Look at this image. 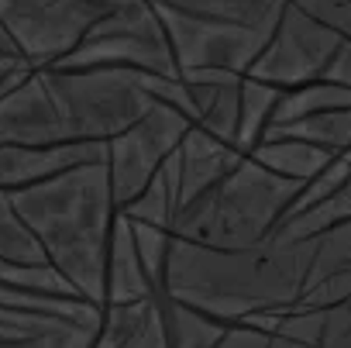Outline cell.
<instances>
[{
    "instance_id": "52a82bcc",
    "label": "cell",
    "mask_w": 351,
    "mask_h": 348,
    "mask_svg": "<svg viewBox=\"0 0 351 348\" xmlns=\"http://www.w3.org/2000/svg\"><path fill=\"white\" fill-rule=\"evenodd\" d=\"M190 128L193 124L186 114L158 100L138 124H131L124 135L107 141V169H110V190L117 207L131 204L155 180V172L180 148Z\"/></svg>"
},
{
    "instance_id": "7a4b0ae2",
    "label": "cell",
    "mask_w": 351,
    "mask_h": 348,
    "mask_svg": "<svg viewBox=\"0 0 351 348\" xmlns=\"http://www.w3.org/2000/svg\"><path fill=\"white\" fill-rule=\"evenodd\" d=\"M11 204L42 245L49 266L59 269L80 297L104 307L107 245L114 218L121 214L110 190L107 159L11 190Z\"/></svg>"
},
{
    "instance_id": "83f0119b",
    "label": "cell",
    "mask_w": 351,
    "mask_h": 348,
    "mask_svg": "<svg viewBox=\"0 0 351 348\" xmlns=\"http://www.w3.org/2000/svg\"><path fill=\"white\" fill-rule=\"evenodd\" d=\"M269 348H310V345L293 341V338H282V334H272V338H269Z\"/></svg>"
},
{
    "instance_id": "8992f818",
    "label": "cell",
    "mask_w": 351,
    "mask_h": 348,
    "mask_svg": "<svg viewBox=\"0 0 351 348\" xmlns=\"http://www.w3.org/2000/svg\"><path fill=\"white\" fill-rule=\"evenodd\" d=\"M152 8L169 35L180 73L221 69V73L248 76L252 62L262 56L272 35V32H255V28L217 21V18H204V14H190L169 4H152Z\"/></svg>"
},
{
    "instance_id": "7c38bea8",
    "label": "cell",
    "mask_w": 351,
    "mask_h": 348,
    "mask_svg": "<svg viewBox=\"0 0 351 348\" xmlns=\"http://www.w3.org/2000/svg\"><path fill=\"white\" fill-rule=\"evenodd\" d=\"M241 159L245 155L234 145L190 128L186 138L180 141V207L214 190L217 183H224Z\"/></svg>"
},
{
    "instance_id": "e0dca14e",
    "label": "cell",
    "mask_w": 351,
    "mask_h": 348,
    "mask_svg": "<svg viewBox=\"0 0 351 348\" xmlns=\"http://www.w3.org/2000/svg\"><path fill=\"white\" fill-rule=\"evenodd\" d=\"M165 324H169V345L172 348H217L224 334L231 331L228 321H217L210 314H200L186 303H176L162 293Z\"/></svg>"
},
{
    "instance_id": "6da1fadb",
    "label": "cell",
    "mask_w": 351,
    "mask_h": 348,
    "mask_svg": "<svg viewBox=\"0 0 351 348\" xmlns=\"http://www.w3.org/2000/svg\"><path fill=\"white\" fill-rule=\"evenodd\" d=\"M313 242L269 238L255 248H207L172 238L162 293L228 324L286 310L300 300Z\"/></svg>"
},
{
    "instance_id": "5b68a950",
    "label": "cell",
    "mask_w": 351,
    "mask_h": 348,
    "mask_svg": "<svg viewBox=\"0 0 351 348\" xmlns=\"http://www.w3.org/2000/svg\"><path fill=\"white\" fill-rule=\"evenodd\" d=\"M117 4L121 0H0V25L35 69H49L76 52Z\"/></svg>"
},
{
    "instance_id": "277c9868",
    "label": "cell",
    "mask_w": 351,
    "mask_h": 348,
    "mask_svg": "<svg viewBox=\"0 0 351 348\" xmlns=\"http://www.w3.org/2000/svg\"><path fill=\"white\" fill-rule=\"evenodd\" d=\"M73 141H110L138 124L158 100L148 90L152 73L100 69H38Z\"/></svg>"
},
{
    "instance_id": "3957f363",
    "label": "cell",
    "mask_w": 351,
    "mask_h": 348,
    "mask_svg": "<svg viewBox=\"0 0 351 348\" xmlns=\"http://www.w3.org/2000/svg\"><path fill=\"white\" fill-rule=\"evenodd\" d=\"M300 190L303 183L282 180L245 155L224 183L180 207L172 238L207 248H255L276 235Z\"/></svg>"
},
{
    "instance_id": "d6986e66",
    "label": "cell",
    "mask_w": 351,
    "mask_h": 348,
    "mask_svg": "<svg viewBox=\"0 0 351 348\" xmlns=\"http://www.w3.org/2000/svg\"><path fill=\"white\" fill-rule=\"evenodd\" d=\"M289 138H303L313 141L334 155H351V107L344 111H324V114H310L289 128H276Z\"/></svg>"
},
{
    "instance_id": "f1b7e54d",
    "label": "cell",
    "mask_w": 351,
    "mask_h": 348,
    "mask_svg": "<svg viewBox=\"0 0 351 348\" xmlns=\"http://www.w3.org/2000/svg\"><path fill=\"white\" fill-rule=\"evenodd\" d=\"M152 4H172V0H152Z\"/></svg>"
},
{
    "instance_id": "30bf717a",
    "label": "cell",
    "mask_w": 351,
    "mask_h": 348,
    "mask_svg": "<svg viewBox=\"0 0 351 348\" xmlns=\"http://www.w3.org/2000/svg\"><path fill=\"white\" fill-rule=\"evenodd\" d=\"M104 159H107V141H62L45 148L0 145V190H21L49 176H59L66 169Z\"/></svg>"
},
{
    "instance_id": "603a6c76",
    "label": "cell",
    "mask_w": 351,
    "mask_h": 348,
    "mask_svg": "<svg viewBox=\"0 0 351 348\" xmlns=\"http://www.w3.org/2000/svg\"><path fill=\"white\" fill-rule=\"evenodd\" d=\"M306 11L313 21L327 25L341 42H351V0H286Z\"/></svg>"
},
{
    "instance_id": "8fae6325",
    "label": "cell",
    "mask_w": 351,
    "mask_h": 348,
    "mask_svg": "<svg viewBox=\"0 0 351 348\" xmlns=\"http://www.w3.org/2000/svg\"><path fill=\"white\" fill-rule=\"evenodd\" d=\"M90 348H172L162 293L134 303H104Z\"/></svg>"
},
{
    "instance_id": "5bb4252c",
    "label": "cell",
    "mask_w": 351,
    "mask_h": 348,
    "mask_svg": "<svg viewBox=\"0 0 351 348\" xmlns=\"http://www.w3.org/2000/svg\"><path fill=\"white\" fill-rule=\"evenodd\" d=\"M248 155L258 165H265L269 172H276L282 180H293V183H310L337 159L334 152H327L313 141H303V138H289L282 131H265L262 141Z\"/></svg>"
},
{
    "instance_id": "2e32d148",
    "label": "cell",
    "mask_w": 351,
    "mask_h": 348,
    "mask_svg": "<svg viewBox=\"0 0 351 348\" xmlns=\"http://www.w3.org/2000/svg\"><path fill=\"white\" fill-rule=\"evenodd\" d=\"M348 221H351V176H348V183H344L337 194H330L324 204H317V207H310V211H303V214L286 218V221L276 228L272 238H279V242H313V238H320L324 231H330V228H337V224H348Z\"/></svg>"
},
{
    "instance_id": "ba28073f",
    "label": "cell",
    "mask_w": 351,
    "mask_h": 348,
    "mask_svg": "<svg viewBox=\"0 0 351 348\" xmlns=\"http://www.w3.org/2000/svg\"><path fill=\"white\" fill-rule=\"evenodd\" d=\"M337 45H341V38L327 25L313 21L296 4H286L262 56L252 62L248 80H258V83H269L279 90L313 83L324 76Z\"/></svg>"
},
{
    "instance_id": "d4e9b609",
    "label": "cell",
    "mask_w": 351,
    "mask_h": 348,
    "mask_svg": "<svg viewBox=\"0 0 351 348\" xmlns=\"http://www.w3.org/2000/svg\"><path fill=\"white\" fill-rule=\"evenodd\" d=\"M320 80L351 90V42H341V45L334 49V56H330V62H327V69H324Z\"/></svg>"
},
{
    "instance_id": "9a60e30c",
    "label": "cell",
    "mask_w": 351,
    "mask_h": 348,
    "mask_svg": "<svg viewBox=\"0 0 351 348\" xmlns=\"http://www.w3.org/2000/svg\"><path fill=\"white\" fill-rule=\"evenodd\" d=\"M351 107V90L348 86H337V83H327V80H313V83H303V86H289L279 93L276 100V111H272V121H269V131L276 128H289L310 114H324V111H344Z\"/></svg>"
},
{
    "instance_id": "44dd1931",
    "label": "cell",
    "mask_w": 351,
    "mask_h": 348,
    "mask_svg": "<svg viewBox=\"0 0 351 348\" xmlns=\"http://www.w3.org/2000/svg\"><path fill=\"white\" fill-rule=\"evenodd\" d=\"M344 269H351V221L313 238V259H310V272H306L303 290L334 276V272H344Z\"/></svg>"
},
{
    "instance_id": "4fadbf2b",
    "label": "cell",
    "mask_w": 351,
    "mask_h": 348,
    "mask_svg": "<svg viewBox=\"0 0 351 348\" xmlns=\"http://www.w3.org/2000/svg\"><path fill=\"white\" fill-rule=\"evenodd\" d=\"M158 297V290L152 286L141 255L134 248L131 238V224L124 214L114 218L110 228V245H107V290H104V303H134V300H148Z\"/></svg>"
},
{
    "instance_id": "ffe728a7",
    "label": "cell",
    "mask_w": 351,
    "mask_h": 348,
    "mask_svg": "<svg viewBox=\"0 0 351 348\" xmlns=\"http://www.w3.org/2000/svg\"><path fill=\"white\" fill-rule=\"evenodd\" d=\"M0 259L14 266H45V252L21 221V214L11 204V190H0Z\"/></svg>"
},
{
    "instance_id": "9c48e42d",
    "label": "cell",
    "mask_w": 351,
    "mask_h": 348,
    "mask_svg": "<svg viewBox=\"0 0 351 348\" xmlns=\"http://www.w3.org/2000/svg\"><path fill=\"white\" fill-rule=\"evenodd\" d=\"M73 141L66 131V121L42 83V73L35 69L21 86L8 90L0 97V145H18V148H45Z\"/></svg>"
},
{
    "instance_id": "7402d4cb",
    "label": "cell",
    "mask_w": 351,
    "mask_h": 348,
    "mask_svg": "<svg viewBox=\"0 0 351 348\" xmlns=\"http://www.w3.org/2000/svg\"><path fill=\"white\" fill-rule=\"evenodd\" d=\"M348 176H351V155H337L320 176H313L310 183H303V190H300V197L293 200V207L286 211V218H293V214H303V211H310V207H317V204H324L330 194H337L344 183H348ZM282 218V221H286ZM279 221V224H282Z\"/></svg>"
},
{
    "instance_id": "ac0fdd59",
    "label": "cell",
    "mask_w": 351,
    "mask_h": 348,
    "mask_svg": "<svg viewBox=\"0 0 351 348\" xmlns=\"http://www.w3.org/2000/svg\"><path fill=\"white\" fill-rule=\"evenodd\" d=\"M279 93H282L279 86H269V83H258L248 76L241 80V117H238V138H234V148L241 155H248L269 131Z\"/></svg>"
},
{
    "instance_id": "4316f807",
    "label": "cell",
    "mask_w": 351,
    "mask_h": 348,
    "mask_svg": "<svg viewBox=\"0 0 351 348\" xmlns=\"http://www.w3.org/2000/svg\"><path fill=\"white\" fill-rule=\"evenodd\" d=\"M0 56H21V52H18V45L11 42V35H8V28H4V25H0Z\"/></svg>"
},
{
    "instance_id": "cb8c5ba5",
    "label": "cell",
    "mask_w": 351,
    "mask_h": 348,
    "mask_svg": "<svg viewBox=\"0 0 351 348\" xmlns=\"http://www.w3.org/2000/svg\"><path fill=\"white\" fill-rule=\"evenodd\" d=\"M317 348H351V300L327 307V321Z\"/></svg>"
},
{
    "instance_id": "484cf974",
    "label": "cell",
    "mask_w": 351,
    "mask_h": 348,
    "mask_svg": "<svg viewBox=\"0 0 351 348\" xmlns=\"http://www.w3.org/2000/svg\"><path fill=\"white\" fill-rule=\"evenodd\" d=\"M25 66H32L25 56H0V93H4L8 76H11V73H18V69H25Z\"/></svg>"
}]
</instances>
